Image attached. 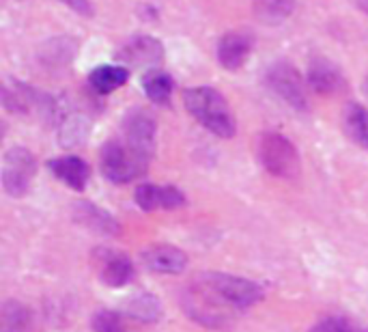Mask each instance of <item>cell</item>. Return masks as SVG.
I'll return each instance as SVG.
<instances>
[{"label":"cell","mask_w":368,"mask_h":332,"mask_svg":"<svg viewBox=\"0 0 368 332\" xmlns=\"http://www.w3.org/2000/svg\"><path fill=\"white\" fill-rule=\"evenodd\" d=\"M136 205L145 212L157 210H179L187 203L185 195L174 186H155V184H142L134 192Z\"/></svg>","instance_id":"12"},{"label":"cell","mask_w":368,"mask_h":332,"mask_svg":"<svg viewBox=\"0 0 368 332\" xmlns=\"http://www.w3.org/2000/svg\"><path fill=\"white\" fill-rule=\"evenodd\" d=\"M73 218H76V223H80L82 227L100 233V235H117L121 231L115 216L97 208V205L91 201H80L73 208Z\"/></svg>","instance_id":"16"},{"label":"cell","mask_w":368,"mask_h":332,"mask_svg":"<svg viewBox=\"0 0 368 332\" xmlns=\"http://www.w3.org/2000/svg\"><path fill=\"white\" fill-rule=\"evenodd\" d=\"M47 168H50L56 179H60L65 186H69L71 190H78L82 192L87 188L89 179H91V168L89 164L78 155H60L54 157V160L47 162Z\"/></svg>","instance_id":"14"},{"label":"cell","mask_w":368,"mask_h":332,"mask_svg":"<svg viewBox=\"0 0 368 332\" xmlns=\"http://www.w3.org/2000/svg\"><path fill=\"white\" fill-rule=\"evenodd\" d=\"M142 263L155 274H181L187 267V255L170 244H153L142 250Z\"/></svg>","instance_id":"13"},{"label":"cell","mask_w":368,"mask_h":332,"mask_svg":"<svg viewBox=\"0 0 368 332\" xmlns=\"http://www.w3.org/2000/svg\"><path fill=\"white\" fill-rule=\"evenodd\" d=\"M93 330L95 332H123V320L117 311H97L93 315Z\"/></svg>","instance_id":"25"},{"label":"cell","mask_w":368,"mask_h":332,"mask_svg":"<svg viewBox=\"0 0 368 332\" xmlns=\"http://www.w3.org/2000/svg\"><path fill=\"white\" fill-rule=\"evenodd\" d=\"M254 50V33L248 28H235L218 39L216 56L227 71H239Z\"/></svg>","instance_id":"10"},{"label":"cell","mask_w":368,"mask_h":332,"mask_svg":"<svg viewBox=\"0 0 368 332\" xmlns=\"http://www.w3.org/2000/svg\"><path fill=\"white\" fill-rule=\"evenodd\" d=\"M0 332H33L30 309L18 300H7L0 311Z\"/></svg>","instance_id":"21"},{"label":"cell","mask_w":368,"mask_h":332,"mask_svg":"<svg viewBox=\"0 0 368 332\" xmlns=\"http://www.w3.org/2000/svg\"><path fill=\"white\" fill-rule=\"evenodd\" d=\"M125 309H127V315H130V318H134L138 322H145V324H153L162 318V305H159V300L147 291L134 294L125 302Z\"/></svg>","instance_id":"22"},{"label":"cell","mask_w":368,"mask_h":332,"mask_svg":"<svg viewBox=\"0 0 368 332\" xmlns=\"http://www.w3.org/2000/svg\"><path fill=\"white\" fill-rule=\"evenodd\" d=\"M155 138H157V123L145 108L127 110L121 121V140L127 147L134 149L145 160H153L155 155Z\"/></svg>","instance_id":"6"},{"label":"cell","mask_w":368,"mask_h":332,"mask_svg":"<svg viewBox=\"0 0 368 332\" xmlns=\"http://www.w3.org/2000/svg\"><path fill=\"white\" fill-rule=\"evenodd\" d=\"M91 121L84 113H60L58 117V140L62 147H78L89 138Z\"/></svg>","instance_id":"17"},{"label":"cell","mask_w":368,"mask_h":332,"mask_svg":"<svg viewBox=\"0 0 368 332\" xmlns=\"http://www.w3.org/2000/svg\"><path fill=\"white\" fill-rule=\"evenodd\" d=\"M343 130L358 147L368 151V110L362 104H358V102L345 104V108H343Z\"/></svg>","instance_id":"18"},{"label":"cell","mask_w":368,"mask_h":332,"mask_svg":"<svg viewBox=\"0 0 368 332\" xmlns=\"http://www.w3.org/2000/svg\"><path fill=\"white\" fill-rule=\"evenodd\" d=\"M149 160L138 155L119 138H110L100 151V166L104 177L112 184H130L142 177L149 168Z\"/></svg>","instance_id":"4"},{"label":"cell","mask_w":368,"mask_h":332,"mask_svg":"<svg viewBox=\"0 0 368 332\" xmlns=\"http://www.w3.org/2000/svg\"><path fill=\"white\" fill-rule=\"evenodd\" d=\"M130 80V69L123 65H97L89 74V85L95 93L108 95L127 85Z\"/></svg>","instance_id":"19"},{"label":"cell","mask_w":368,"mask_h":332,"mask_svg":"<svg viewBox=\"0 0 368 332\" xmlns=\"http://www.w3.org/2000/svg\"><path fill=\"white\" fill-rule=\"evenodd\" d=\"M265 85L271 89V93H276L278 98L293 110H299V113H306L308 110L306 82H303L297 67L291 65L289 60L271 63L265 71Z\"/></svg>","instance_id":"5"},{"label":"cell","mask_w":368,"mask_h":332,"mask_svg":"<svg viewBox=\"0 0 368 332\" xmlns=\"http://www.w3.org/2000/svg\"><path fill=\"white\" fill-rule=\"evenodd\" d=\"M259 162L267 173L280 179H297L301 173V157L293 142L280 132H263L257 147Z\"/></svg>","instance_id":"3"},{"label":"cell","mask_w":368,"mask_h":332,"mask_svg":"<svg viewBox=\"0 0 368 332\" xmlns=\"http://www.w3.org/2000/svg\"><path fill=\"white\" fill-rule=\"evenodd\" d=\"M185 110L194 117L205 130L220 138H233L237 132V121L227 98L214 87H192L183 91Z\"/></svg>","instance_id":"2"},{"label":"cell","mask_w":368,"mask_h":332,"mask_svg":"<svg viewBox=\"0 0 368 332\" xmlns=\"http://www.w3.org/2000/svg\"><path fill=\"white\" fill-rule=\"evenodd\" d=\"M257 18L269 26L284 22L293 13L295 0H252Z\"/></svg>","instance_id":"23"},{"label":"cell","mask_w":368,"mask_h":332,"mask_svg":"<svg viewBox=\"0 0 368 332\" xmlns=\"http://www.w3.org/2000/svg\"><path fill=\"white\" fill-rule=\"evenodd\" d=\"M78 47L80 43L73 37H54L39 47L37 58L45 69H62L73 63Z\"/></svg>","instance_id":"15"},{"label":"cell","mask_w":368,"mask_h":332,"mask_svg":"<svg viewBox=\"0 0 368 332\" xmlns=\"http://www.w3.org/2000/svg\"><path fill=\"white\" fill-rule=\"evenodd\" d=\"M310 332H362L360 326L349 320V318H341V315H330V318L319 320Z\"/></svg>","instance_id":"24"},{"label":"cell","mask_w":368,"mask_h":332,"mask_svg":"<svg viewBox=\"0 0 368 332\" xmlns=\"http://www.w3.org/2000/svg\"><path fill=\"white\" fill-rule=\"evenodd\" d=\"M308 87L319 93V95H338L347 91V78L341 71V67L336 65L334 60L323 58V56H314L308 63Z\"/></svg>","instance_id":"11"},{"label":"cell","mask_w":368,"mask_h":332,"mask_svg":"<svg viewBox=\"0 0 368 332\" xmlns=\"http://www.w3.org/2000/svg\"><path fill=\"white\" fill-rule=\"evenodd\" d=\"M259 300H263L259 283L224 272H203L181 291L187 318L211 330H227Z\"/></svg>","instance_id":"1"},{"label":"cell","mask_w":368,"mask_h":332,"mask_svg":"<svg viewBox=\"0 0 368 332\" xmlns=\"http://www.w3.org/2000/svg\"><path fill=\"white\" fill-rule=\"evenodd\" d=\"M356 5H358L364 13H368V0H356Z\"/></svg>","instance_id":"27"},{"label":"cell","mask_w":368,"mask_h":332,"mask_svg":"<svg viewBox=\"0 0 368 332\" xmlns=\"http://www.w3.org/2000/svg\"><path fill=\"white\" fill-rule=\"evenodd\" d=\"M172 89H174V80L164 69H159V67L149 69L145 76H142V91H145L147 98L157 106H168Z\"/></svg>","instance_id":"20"},{"label":"cell","mask_w":368,"mask_h":332,"mask_svg":"<svg viewBox=\"0 0 368 332\" xmlns=\"http://www.w3.org/2000/svg\"><path fill=\"white\" fill-rule=\"evenodd\" d=\"M364 93L368 95V78H366V80H364Z\"/></svg>","instance_id":"28"},{"label":"cell","mask_w":368,"mask_h":332,"mask_svg":"<svg viewBox=\"0 0 368 332\" xmlns=\"http://www.w3.org/2000/svg\"><path fill=\"white\" fill-rule=\"evenodd\" d=\"M91 261H93V267H95V272H97L100 280L112 289L123 287V285H127L134 276V263L123 250L97 248L93 252Z\"/></svg>","instance_id":"9"},{"label":"cell","mask_w":368,"mask_h":332,"mask_svg":"<svg viewBox=\"0 0 368 332\" xmlns=\"http://www.w3.org/2000/svg\"><path fill=\"white\" fill-rule=\"evenodd\" d=\"M62 5H67L69 9H73L76 13L84 15V18H93L95 15V7L91 0H60Z\"/></svg>","instance_id":"26"},{"label":"cell","mask_w":368,"mask_h":332,"mask_svg":"<svg viewBox=\"0 0 368 332\" xmlns=\"http://www.w3.org/2000/svg\"><path fill=\"white\" fill-rule=\"evenodd\" d=\"M115 56L127 69L130 67L157 69L164 60V43L151 35H134L119 47Z\"/></svg>","instance_id":"8"},{"label":"cell","mask_w":368,"mask_h":332,"mask_svg":"<svg viewBox=\"0 0 368 332\" xmlns=\"http://www.w3.org/2000/svg\"><path fill=\"white\" fill-rule=\"evenodd\" d=\"M37 173V160L26 147H13L5 153L3 160V186L7 195L11 197H24L30 190Z\"/></svg>","instance_id":"7"}]
</instances>
